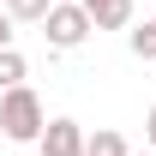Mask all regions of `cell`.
Wrapping results in <instances>:
<instances>
[{"label":"cell","instance_id":"cell-1","mask_svg":"<svg viewBox=\"0 0 156 156\" xmlns=\"http://www.w3.org/2000/svg\"><path fill=\"white\" fill-rule=\"evenodd\" d=\"M42 96L30 90V84H18V90H6L0 96V132L12 138V144H36L42 138Z\"/></svg>","mask_w":156,"mask_h":156},{"label":"cell","instance_id":"cell-2","mask_svg":"<svg viewBox=\"0 0 156 156\" xmlns=\"http://www.w3.org/2000/svg\"><path fill=\"white\" fill-rule=\"evenodd\" d=\"M42 36H48V48H78V42L90 36V18H84V6H60L42 18Z\"/></svg>","mask_w":156,"mask_h":156},{"label":"cell","instance_id":"cell-3","mask_svg":"<svg viewBox=\"0 0 156 156\" xmlns=\"http://www.w3.org/2000/svg\"><path fill=\"white\" fill-rule=\"evenodd\" d=\"M36 144H42V156H84V126L78 120H48Z\"/></svg>","mask_w":156,"mask_h":156},{"label":"cell","instance_id":"cell-4","mask_svg":"<svg viewBox=\"0 0 156 156\" xmlns=\"http://www.w3.org/2000/svg\"><path fill=\"white\" fill-rule=\"evenodd\" d=\"M78 6H84L90 30H120V24L132 18V0H78Z\"/></svg>","mask_w":156,"mask_h":156},{"label":"cell","instance_id":"cell-5","mask_svg":"<svg viewBox=\"0 0 156 156\" xmlns=\"http://www.w3.org/2000/svg\"><path fill=\"white\" fill-rule=\"evenodd\" d=\"M54 12V0H6V18L12 24H42Z\"/></svg>","mask_w":156,"mask_h":156},{"label":"cell","instance_id":"cell-6","mask_svg":"<svg viewBox=\"0 0 156 156\" xmlns=\"http://www.w3.org/2000/svg\"><path fill=\"white\" fill-rule=\"evenodd\" d=\"M84 156H132V150H126V138H120V132H108V126H102V132L84 138Z\"/></svg>","mask_w":156,"mask_h":156},{"label":"cell","instance_id":"cell-7","mask_svg":"<svg viewBox=\"0 0 156 156\" xmlns=\"http://www.w3.org/2000/svg\"><path fill=\"white\" fill-rule=\"evenodd\" d=\"M18 84H24V54L18 48H0V96L18 90Z\"/></svg>","mask_w":156,"mask_h":156},{"label":"cell","instance_id":"cell-8","mask_svg":"<svg viewBox=\"0 0 156 156\" xmlns=\"http://www.w3.org/2000/svg\"><path fill=\"white\" fill-rule=\"evenodd\" d=\"M126 42H132V54H138V60H156V30H150V24H144V30H132Z\"/></svg>","mask_w":156,"mask_h":156},{"label":"cell","instance_id":"cell-9","mask_svg":"<svg viewBox=\"0 0 156 156\" xmlns=\"http://www.w3.org/2000/svg\"><path fill=\"white\" fill-rule=\"evenodd\" d=\"M0 48H12V18H6V6H0Z\"/></svg>","mask_w":156,"mask_h":156},{"label":"cell","instance_id":"cell-10","mask_svg":"<svg viewBox=\"0 0 156 156\" xmlns=\"http://www.w3.org/2000/svg\"><path fill=\"white\" fill-rule=\"evenodd\" d=\"M144 132H150V150H156V108L144 114Z\"/></svg>","mask_w":156,"mask_h":156},{"label":"cell","instance_id":"cell-11","mask_svg":"<svg viewBox=\"0 0 156 156\" xmlns=\"http://www.w3.org/2000/svg\"><path fill=\"white\" fill-rule=\"evenodd\" d=\"M138 156H156V150H138Z\"/></svg>","mask_w":156,"mask_h":156},{"label":"cell","instance_id":"cell-12","mask_svg":"<svg viewBox=\"0 0 156 156\" xmlns=\"http://www.w3.org/2000/svg\"><path fill=\"white\" fill-rule=\"evenodd\" d=\"M150 30H156V18H150Z\"/></svg>","mask_w":156,"mask_h":156}]
</instances>
